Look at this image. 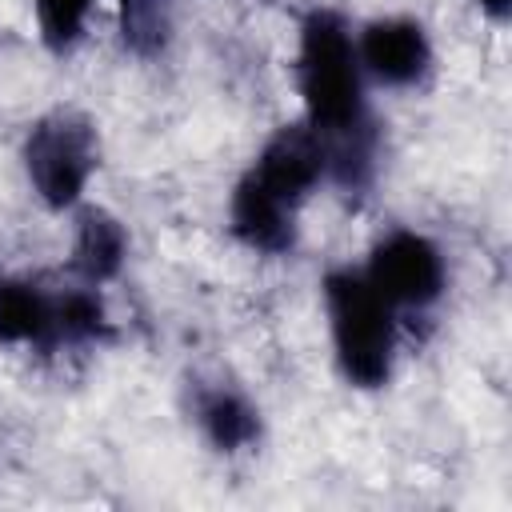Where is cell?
<instances>
[{
    "label": "cell",
    "mask_w": 512,
    "mask_h": 512,
    "mask_svg": "<svg viewBox=\"0 0 512 512\" xmlns=\"http://www.w3.org/2000/svg\"><path fill=\"white\" fill-rule=\"evenodd\" d=\"M292 80L300 120L316 128L328 148L372 136L368 76L356 56V32L336 8H308L296 24Z\"/></svg>",
    "instance_id": "cell-1"
},
{
    "label": "cell",
    "mask_w": 512,
    "mask_h": 512,
    "mask_svg": "<svg viewBox=\"0 0 512 512\" xmlns=\"http://www.w3.org/2000/svg\"><path fill=\"white\" fill-rule=\"evenodd\" d=\"M320 308L340 380L356 392L388 388L404 344V316L368 284L360 264H332L320 276Z\"/></svg>",
    "instance_id": "cell-2"
},
{
    "label": "cell",
    "mask_w": 512,
    "mask_h": 512,
    "mask_svg": "<svg viewBox=\"0 0 512 512\" xmlns=\"http://www.w3.org/2000/svg\"><path fill=\"white\" fill-rule=\"evenodd\" d=\"M360 272L400 316L432 312L448 296V284H452V264H448L444 244L416 224L384 228L372 240Z\"/></svg>",
    "instance_id": "cell-3"
},
{
    "label": "cell",
    "mask_w": 512,
    "mask_h": 512,
    "mask_svg": "<svg viewBox=\"0 0 512 512\" xmlns=\"http://www.w3.org/2000/svg\"><path fill=\"white\" fill-rule=\"evenodd\" d=\"M24 172L32 196L56 212L72 216L80 204H88V188L96 176V132L88 120L72 112H52L36 120L24 136Z\"/></svg>",
    "instance_id": "cell-4"
},
{
    "label": "cell",
    "mask_w": 512,
    "mask_h": 512,
    "mask_svg": "<svg viewBox=\"0 0 512 512\" xmlns=\"http://www.w3.org/2000/svg\"><path fill=\"white\" fill-rule=\"evenodd\" d=\"M356 32V56L372 88L416 92L436 72V36L412 12H380Z\"/></svg>",
    "instance_id": "cell-5"
},
{
    "label": "cell",
    "mask_w": 512,
    "mask_h": 512,
    "mask_svg": "<svg viewBox=\"0 0 512 512\" xmlns=\"http://www.w3.org/2000/svg\"><path fill=\"white\" fill-rule=\"evenodd\" d=\"M260 188L292 208H304L324 184H332V148L304 120L272 128L244 168Z\"/></svg>",
    "instance_id": "cell-6"
},
{
    "label": "cell",
    "mask_w": 512,
    "mask_h": 512,
    "mask_svg": "<svg viewBox=\"0 0 512 512\" xmlns=\"http://www.w3.org/2000/svg\"><path fill=\"white\" fill-rule=\"evenodd\" d=\"M224 220L240 248L268 256V260L288 256L300 240V208H292L280 196H272L268 188H260L248 172H240L232 180L228 200H224Z\"/></svg>",
    "instance_id": "cell-7"
},
{
    "label": "cell",
    "mask_w": 512,
    "mask_h": 512,
    "mask_svg": "<svg viewBox=\"0 0 512 512\" xmlns=\"http://www.w3.org/2000/svg\"><path fill=\"white\" fill-rule=\"evenodd\" d=\"M76 224H72V276L84 280V284H96V288H108L124 276L128 268V256H132V232L128 224L100 208V204H80L76 212Z\"/></svg>",
    "instance_id": "cell-8"
},
{
    "label": "cell",
    "mask_w": 512,
    "mask_h": 512,
    "mask_svg": "<svg viewBox=\"0 0 512 512\" xmlns=\"http://www.w3.org/2000/svg\"><path fill=\"white\" fill-rule=\"evenodd\" d=\"M192 420L204 436V444L220 456H244L264 440V416L260 404L232 388V384H208L196 392Z\"/></svg>",
    "instance_id": "cell-9"
},
{
    "label": "cell",
    "mask_w": 512,
    "mask_h": 512,
    "mask_svg": "<svg viewBox=\"0 0 512 512\" xmlns=\"http://www.w3.org/2000/svg\"><path fill=\"white\" fill-rule=\"evenodd\" d=\"M56 292L24 272H0V348H56Z\"/></svg>",
    "instance_id": "cell-10"
},
{
    "label": "cell",
    "mask_w": 512,
    "mask_h": 512,
    "mask_svg": "<svg viewBox=\"0 0 512 512\" xmlns=\"http://www.w3.org/2000/svg\"><path fill=\"white\" fill-rule=\"evenodd\" d=\"M52 304H56V348H100L112 340L116 320L104 288L72 280L68 288H56Z\"/></svg>",
    "instance_id": "cell-11"
},
{
    "label": "cell",
    "mask_w": 512,
    "mask_h": 512,
    "mask_svg": "<svg viewBox=\"0 0 512 512\" xmlns=\"http://www.w3.org/2000/svg\"><path fill=\"white\" fill-rule=\"evenodd\" d=\"M96 4L100 0H32L40 44L56 56H68L72 48H80L96 20Z\"/></svg>",
    "instance_id": "cell-12"
},
{
    "label": "cell",
    "mask_w": 512,
    "mask_h": 512,
    "mask_svg": "<svg viewBox=\"0 0 512 512\" xmlns=\"http://www.w3.org/2000/svg\"><path fill=\"white\" fill-rule=\"evenodd\" d=\"M484 20H492V24H504L508 20V12H512V0H468Z\"/></svg>",
    "instance_id": "cell-13"
},
{
    "label": "cell",
    "mask_w": 512,
    "mask_h": 512,
    "mask_svg": "<svg viewBox=\"0 0 512 512\" xmlns=\"http://www.w3.org/2000/svg\"><path fill=\"white\" fill-rule=\"evenodd\" d=\"M120 4H132V0H120Z\"/></svg>",
    "instance_id": "cell-14"
}]
</instances>
